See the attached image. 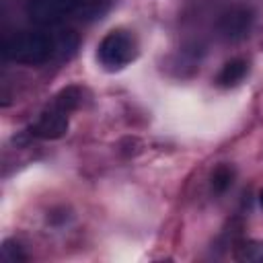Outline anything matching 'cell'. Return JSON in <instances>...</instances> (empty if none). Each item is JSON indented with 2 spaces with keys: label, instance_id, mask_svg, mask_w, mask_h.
<instances>
[{
  "label": "cell",
  "instance_id": "8",
  "mask_svg": "<svg viewBox=\"0 0 263 263\" xmlns=\"http://www.w3.org/2000/svg\"><path fill=\"white\" fill-rule=\"evenodd\" d=\"M249 249H253V251H257V253H247V255H242L245 259H253V261H263V245H251Z\"/></svg>",
  "mask_w": 263,
  "mask_h": 263
},
{
  "label": "cell",
  "instance_id": "6",
  "mask_svg": "<svg viewBox=\"0 0 263 263\" xmlns=\"http://www.w3.org/2000/svg\"><path fill=\"white\" fill-rule=\"evenodd\" d=\"M245 74H247V62L236 58V60H230V62L224 64V68L218 74V82L222 86H232V84L240 82Z\"/></svg>",
  "mask_w": 263,
  "mask_h": 263
},
{
  "label": "cell",
  "instance_id": "10",
  "mask_svg": "<svg viewBox=\"0 0 263 263\" xmlns=\"http://www.w3.org/2000/svg\"><path fill=\"white\" fill-rule=\"evenodd\" d=\"M259 201H261V208H263V189H261V193H259Z\"/></svg>",
  "mask_w": 263,
  "mask_h": 263
},
{
  "label": "cell",
  "instance_id": "3",
  "mask_svg": "<svg viewBox=\"0 0 263 263\" xmlns=\"http://www.w3.org/2000/svg\"><path fill=\"white\" fill-rule=\"evenodd\" d=\"M136 53H138L136 39L127 31H121V29L109 31L97 47V60L101 62L105 70L125 68L136 58Z\"/></svg>",
  "mask_w": 263,
  "mask_h": 263
},
{
  "label": "cell",
  "instance_id": "2",
  "mask_svg": "<svg viewBox=\"0 0 263 263\" xmlns=\"http://www.w3.org/2000/svg\"><path fill=\"white\" fill-rule=\"evenodd\" d=\"M97 0H27L25 12L33 23L39 25H58L74 14L88 12Z\"/></svg>",
  "mask_w": 263,
  "mask_h": 263
},
{
  "label": "cell",
  "instance_id": "4",
  "mask_svg": "<svg viewBox=\"0 0 263 263\" xmlns=\"http://www.w3.org/2000/svg\"><path fill=\"white\" fill-rule=\"evenodd\" d=\"M68 109L53 99V105L45 109L31 125V134L41 140H58L68 132Z\"/></svg>",
  "mask_w": 263,
  "mask_h": 263
},
{
  "label": "cell",
  "instance_id": "9",
  "mask_svg": "<svg viewBox=\"0 0 263 263\" xmlns=\"http://www.w3.org/2000/svg\"><path fill=\"white\" fill-rule=\"evenodd\" d=\"M2 251H4V253H8V251H10V242H6ZM10 259H12V261H25V255L21 253V249H16V251L12 253V257H10Z\"/></svg>",
  "mask_w": 263,
  "mask_h": 263
},
{
  "label": "cell",
  "instance_id": "5",
  "mask_svg": "<svg viewBox=\"0 0 263 263\" xmlns=\"http://www.w3.org/2000/svg\"><path fill=\"white\" fill-rule=\"evenodd\" d=\"M255 23V12L249 6H234L226 10L218 21V31L226 41H238L249 35Z\"/></svg>",
  "mask_w": 263,
  "mask_h": 263
},
{
  "label": "cell",
  "instance_id": "7",
  "mask_svg": "<svg viewBox=\"0 0 263 263\" xmlns=\"http://www.w3.org/2000/svg\"><path fill=\"white\" fill-rule=\"evenodd\" d=\"M232 168L230 166H226V164H220L216 171H214V175H212V187L216 189V191H224V189H228L230 187V183H232Z\"/></svg>",
  "mask_w": 263,
  "mask_h": 263
},
{
  "label": "cell",
  "instance_id": "1",
  "mask_svg": "<svg viewBox=\"0 0 263 263\" xmlns=\"http://www.w3.org/2000/svg\"><path fill=\"white\" fill-rule=\"evenodd\" d=\"M58 51V41L47 31H21L4 41L2 53L8 62L25 66H41Z\"/></svg>",
  "mask_w": 263,
  "mask_h": 263
}]
</instances>
